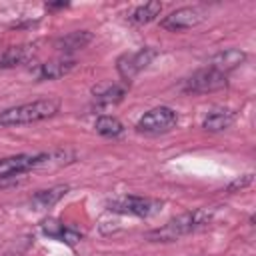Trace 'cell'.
<instances>
[{"instance_id": "6da1fadb", "label": "cell", "mask_w": 256, "mask_h": 256, "mask_svg": "<svg viewBox=\"0 0 256 256\" xmlns=\"http://www.w3.org/2000/svg\"><path fill=\"white\" fill-rule=\"evenodd\" d=\"M212 220H214V208L190 210V212H184L176 218H170L164 226L150 230L146 234V238L152 242H174V240H180L182 236H188L192 232L208 228Z\"/></svg>"}, {"instance_id": "7a4b0ae2", "label": "cell", "mask_w": 256, "mask_h": 256, "mask_svg": "<svg viewBox=\"0 0 256 256\" xmlns=\"http://www.w3.org/2000/svg\"><path fill=\"white\" fill-rule=\"evenodd\" d=\"M60 110L58 98H38L32 102H24L0 112V126H22L46 120Z\"/></svg>"}, {"instance_id": "3957f363", "label": "cell", "mask_w": 256, "mask_h": 256, "mask_svg": "<svg viewBox=\"0 0 256 256\" xmlns=\"http://www.w3.org/2000/svg\"><path fill=\"white\" fill-rule=\"evenodd\" d=\"M178 124V114L170 106H156L140 116L136 130L142 134H164Z\"/></svg>"}, {"instance_id": "277c9868", "label": "cell", "mask_w": 256, "mask_h": 256, "mask_svg": "<svg viewBox=\"0 0 256 256\" xmlns=\"http://www.w3.org/2000/svg\"><path fill=\"white\" fill-rule=\"evenodd\" d=\"M110 212L116 214H128V216H138V218H150L162 210V202L146 196H122L116 198L108 204Z\"/></svg>"}, {"instance_id": "5b68a950", "label": "cell", "mask_w": 256, "mask_h": 256, "mask_svg": "<svg viewBox=\"0 0 256 256\" xmlns=\"http://www.w3.org/2000/svg\"><path fill=\"white\" fill-rule=\"evenodd\" d=\"M226 84H228L226 74H220L208 66V68L194 72L190 78H186L182 90L188 94H208V92H216V90L226 88Z\"/></svg>"}, {"instance_id": "8992f818", "label": "cell", "mask_w": 256, "mask_h": 256, "mask_svg": "<svg viewBox=\"0 0 256 256\" xmlns=\"http://www.w3.org/2000/svg\"><path fill=\"white\" fill-rule=\"evenodd\" d=\"M158 56V50L154 48H140L136 52H126L118 58L116 62V68H118V74L128 82L132 80L134 76H138L144 68H148V64Z\"/></svg>"}, {"instance_id": "52a82bcc", "label": "cell", "mask_w": 256, "mask_h": 256, "mask_svg": "<svg viewBox=\"0 0 256 256\" xmlns=\"http://www.w3.org/2000/svg\"><path fill=\"white\" fill-rule=\"evenodd\" d=\"M202 20H204V14H202L200 8H196V6H182V8L174 10V12H170L168 16H164L160 26L170 30V32H180V30L198 26Z\"/></svg>"}, {"instance_id": "ba28073f", "label": "cell", "mask_w": 256, "mask_h": 256, "mask_svg": "<svg viewBox=\"0 0 256 256\" xmlns=\"http://www.w3.org/2000/svg\"><path fill=\"white\" fill-rule=\"evenodd\" d=\"M40 164V154H16L0 160V180L12 178L30 170H36Z\"/></svg>"}, {"instance_id": "9c48e42d", "label": "cell", "mask_w": 256, "mask_h": 256, "mask_svg": "<svg viewBox=\"0 0 256 256\" xmlns=\"http://www.w3.org/2000/svg\"><path fill=\"white\" fill-rule=\"evenodd\" d=\"M246 60V52L240 50V48H226V50H220L216 52L212 58H210V68L220 72V74H228L232 70H236L240 64H244Z\"/></svg>"}, {"instance_id": "30bf717a", "label": "cell", "mask_w": 256, "mask_h": 256, "mask_svg": "<svg viewBox=\"0 0 256 256\" xmlns=\"http://www.w3.org/2000/svg\"><path fill=\"white\" fill-rule=\"evenodd\" d=\"M40 228H42V232H44L46 236L56 238V240H60V242H66V244H70V246H74V244H78V242L82 240V234H80V232H76V230L64 226V224H62L60 220H56V218H46V220H42Z\"/></svg>"}, {"instance_id": "8fae6325", "label": "cell", "mask_w": 256, "mask_h": 256, "mask_svg": "<svg viewBox=\"0 0 256 256\" xmlns=\"http://www.w3.org/2000/svg\"><path fill=\"white\" fill-rule=\"evenodd\" d=\"M36 54L34 44H18V46H8L0 52V68H14L24 62H28Z\"/></svg>"}, {"instance_id": "7c38bea8", "label": "cell", "mask_w": 256, "mask_h": 256, "mask_svg": "<svg viewBox=\"0 0 256 256\" xmlns=\"http://www.w3.org/2000/svg\"><path fill=\"white\" fill-rule=\"evenodd\" d=\"M90 42H92V34L88 30H76V32H68V34L56 38L54 40V48L58 52L70 54V52H76V50L86 48Z\"/></svg>"}, {"instance_id": "4fadbf2b", "label": "cell", "mask_w": 256, "mask_h": 256, "mask_svg": "<svg viewBox=\"0 0 256 256\" xmlns=\"http://www.w3.org/2000/svg\"><path fill=\"white\" fill-rule=\"evenodd\" d=\"M68 194V186H50L44 190H38L30 198V206L34 210H48L54 204H58Z\"/></svg>"}, {"instance_id": "5bb4252c", "label": "cell", "mask_w": 256, "mask_h": 256, "mask_svg": "<svg viewBox=\"0 0 256 256\" xmlns=\"http://www.w3.org/2000/svg\"><path fill=\"white\" fill-rule=\"evenodd\" d=\"M74 68H76V60H72V58L50 60V62L40 64L38 78L40 80H58V78H64L66 74H70Z\"/></svg>"}, {"instance_id": "9a60e30c", "label": "cell", "mask_w": 256, "mask_h": 256, "mask_svg": "<svg viewBox=\"0 0 256 256\" xmlns=\"http://www.w3.org/2000/svg\"><path fill=\"white\" fill-rule=\"evenodd\" d=\"M92 94H94V100L98 104H116L124 98L126 94V86L124 84H118V82H100L92 88Z\"/></svg>"}, {"instance_id": "2e32d148", "label": "cell", "mask_w": 256, "mask_h": 256, "mask_svg": "<svg viewBox=\"0 0 256 256\" xmlns=\"http://www.w3.org/2000/svg\"><path fill=\"white\" fill-rule=\"evenodd\" d=\"M234 118H236L234 110H230V108H214L204 116L202 128L208 130V132H220V130H226L228 126H232Z\"/></svg>"}, {"instance_id": "e0dca14e", "label": "cell", "mask_w": 256, "mask_h": 256, "mask_svg": "<svg viewBox=\"0 0 256 256\" xmlns=\"http://www.w3.org/2000/svg\"><path fill=\"white\" fill-rule=\"evenodd\" d=\"M162 12V4L160 2H146V4H140L136 6L132 12H130V22L134 24H148L152 20H156V16Z\"/></svg>"}, {"instance_id": "ac0fdd59", "label": "cell", "mask_w": 256, "mask_h": 256, "mask_svg": "<svg viewBox=\"0 0 256 256\" xmlns=\"http://www.w3.org/2000/svg\"><path fill=\"white\" fill-rule=\"evenodd\" d=\"M94 128L100 136H106V138H118L124 132V124L116 116H108V114L98 116L94 122Z\"/></svg>"}, {"instance_id": "d6986e66", "label": "cell", "mask_w": 256, "mask_h": 256, "mask_svg": "<svg viewBox=\"0 0 256 256\" xmlns=\"http://www.w3.org/2000/svg\"><path fill=\"white\" fill-rule=\"evenodd\" d=\"M250 184H252V174H244V176L232 180V182L226 186V192H238V190H244V188L250 186Z\"/></svg>"}, {"instance_id": "ffe728a7", "label": "cell", "mask_w": 256, "mask_h": 256, "mask_svg": "<svg viewBox=\"0 0 256 256\" xmlns=\"http://www.w3.org/2000/svg\"><path fill=\"white\" fill-rule=\"evenodd\" d=\"M66 2H56V4H46V8H66Z\"/></svg>"}]
</instances>
